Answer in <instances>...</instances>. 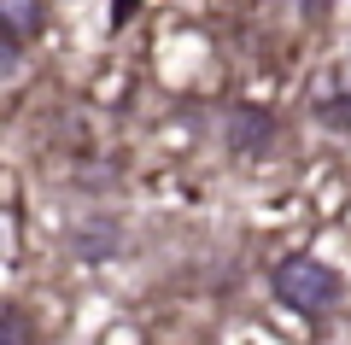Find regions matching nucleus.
<instances>
[{
    "label": "nucleus",
    "instance_id": "nucleus-1",
    "mask_svg": "<svg viewBox=\"0 0 351 345\" xmlns=\"http://www.w3.org/2000/svg\"><path fill=\"white\" fill-rule=\"evenodd\" d=\"M269 287H276V298L287 310H299V316H322V310H334V298H339V270H328V263L311 258V252H293V258L276 263Z\"/></svg>",
    "mask_w": 351,
    "mask_h": 345
},
{
    "label": "nucleus",
    "instance_id": "nucleus-2",
    "mask_svg": "<svg viewBox=\"0 0 351 345\" xmlns=\"http://www.w3.org/2000/svg\"><path fill=\"white\" fill-rule=\"evenodd\" d=\"M117 246H123V235H117L112 217H82V222L71 228V252H76L82 263H106Z\"/></svg>",
    "mask_w": 351,
    "mask_h": 345
},
{
    "label": "nucleus",
    "instance_id": "nucleus-3",
    "mask_svg": "<svg viewBox=\"0 0 351 345\" xmlns=\"http://www.w3.org/2000/svg\"><path fill=\"white\" fill-rule=\"evenodd\" d=\"M269 141H276V117L269 111H258V106L228 111V147L234 152H263Z\"/></svg>",
    "mask_w": 351,
    "mask_h": 345
},
{
    "label": "nucleus",
    "instance_id": "nucleus-4",
    "mask_svg": "<svg viewBox=\"0 0 351 345\" xmlns=\"http://www.w3.org/2000/svg\"><path fill=\"white\" fill-rule=\"evenodd\" d=\"M0 29L18 36V41L41 36L47 29V0H0Z\"/></svg>",
    "mask_w": 351,
    "mask_h": 345
},
{
    "label": "nucleus",
    "instance_id": "nucleus-5",
    "mask_svg": "<svg viewBox=\"0 0 351 345\" xmlns=\"http://www.w3.org/2000/svg\"><path fill=\"white\" fill-rule=\"evenodd\" d=\"M0 345H29V316H24V305H0Z\"/></svg>",
    "mask_w": 351,
    "mask_h": 345
},
{
    "label": "nucleus",
    "instance_id": "nucleus-6",
    "mask_svg": "<svg viewBox=\"0 0 351 345\" xmlns=\"http://www.w3.org/2000/svg\"><path fill=\"white\" fill-rule=\"evenodd\" d=\"M0 82H24V41L0 29Z\"/></svg>",
    "mask_w": 351,
    "mask_h": 345
},
{
    "label": "nucleus",
    "instance_id": "nucleus-7",
    "mask_svg": "<svg viewBox=\"0 0 351 345\" xmlns=\"http://www.w3.org/2000/svg\"><path fill=\"white\" fill-rule=\"evenodd\" d=\"M316 117H322L328 129H351V99H346V94H328V99H316Z\"/></svg>",
    "mask_w": 351,
    "mask_h": 345
}]
</instances>
